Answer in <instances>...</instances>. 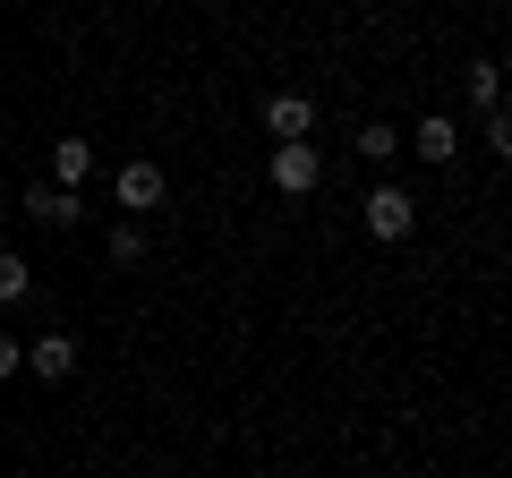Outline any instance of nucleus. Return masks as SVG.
Masks as SVG:
<instances>
[{
	"label": "nucleus",
	"mask_w": 512,
	"mask_h": 478,
	"mask_svg": "<svg viewBox=\"0 0 512 478\" xmlns=\"http://www.w3.org/2000/svg\"><path fill=\"white\" fill-rule=\"evenodd\" d=\"M410 222H419V197H410V188H367V231L376 239H410Z\"/></svg>",
	"instance_id": "nucleus-1"
},
{
	"label": "nucleus",
	"mask_w": 512,
	"mask_h": 478,
	"mask_svg": "<svg viewBox=\"0 0 512 478\" xmlns=\"http://www.w3.org/2000/svg\"><path fill=\"white\" fill-rule=\"evenodd\" d=\"M316 180H325V163H316V146H308V137L274 146V188H282V197H308Z\"/></svg>",
	"instance_id": "nucleus-2"
},
{
	"label": "nucleus",
	"mask_w": 512,
	"mask_h": 478,
	"mask_svg": "<svg viewBox=\"0 0 512 478\" xmlns=\"http://www.w3.org/2000/svg\"><path fill=\"white\" fill-rule=\"evenodd\" d=\"M120 205L128 214H154V205H163V163H128L120 171Z\"/></svg>",
	"instance_id": "nucleus-3"
},
{
	"label": "nucleus",
	"mask_w": 512,
	"mask_h": 478,
	"mask_svg": "<svg viewBox=\"0 0 512 478\" xmlns=\"http://www.w3.org/2000/svg\"><path fill=\"white\" fill-rule=\"evenodd\" d=\"M410 146H419L427 163H453V154H461V129H453V120H444V111H427L419 129H410Z\"/></svg>",
	"instance_id": "nucleus-4"
},
{
	"label": "nucleus",
	"mask_w": 512,
	"mask_h": 478,
	"mask_svg": "<svg viewBox=\"0 0 512 478\" xmlns=\"http://www.w3.org/2000/svg\"><path fill=\"white\" fill-rule=\"evenodd\" d=\"M26 214H35V222H60V231H69L86 205H77V188H52V180H43V188H26Z\"/></svg>",
	"instance_id": "nucleus-5"
},
{
	"label": "nucleus",
	"mask_w": 512,
	"mask_h": 478,
	"mask_svg": "<svg viewBox=\"0 0 512 478\" xmlns=\"http://www.w3.org/2000/svg\"><path fill=\"white\" fill-rule=\"evenodd\" d=\"M26 368H35V376H69L77 368V342H69V333H43V342H26Z\"/></svg>",
	"instance_id": "nucleus-6"
},
{
	"label": "nucleus",
	"mask_w": 512,
	"mask_h": 478,
	"mask_svg": "<svg viewBox=\"0 0 512 478\" xmlns=\"http://www.w3.org/2000/svg\"><path fill=\"white\" fill-rule=\"evenodd\" d=\"M265 129H274L282 146H291V137H308V129H316V111L299 103V94H282V103H265Z\"/></svg>",
	"instance_id": "nucleus-7"
},
{
	"label": "nucleus",
	"mask_w": 512,
	"mask_h": 478,
	"mask_svg": "<svg viewBox=\"0 0 512 478\" xmlns=\"http://www.w3.org/2000/svg\"><path fill=\"white\" fill-rule=\"evenodd\" d=\"M52 171H60V188H77V180L94 171V146H86V137H60V146H52Z\"/></svg>",
	"instance_id": "nucleus-8"
},
{
	"label": "nucleus",
	"mask_w": 512,
	"mask_h": 478,
	"mask_svg": "<svg viewBox=\"0 0 512 478\" xmlns=\"http://www.w3.org/2000/svg\"><path fill=\"white\" fill-rule=\"evenodd\" d=\"M26 282H35V265H26V257H9V248H0V299H26Z\"/></svg>",
	"instance_id": "nucleus-9"
},
{
	"label": "nucleus",
	"mask_w": 512,
	"mask_h": 478,
	"mask_svg": "<svg viewBox=\"0 0 512 478\" xmlns=\"http://www.w3.org/2000/svg\"><path fill=\"white\" fill-rule=\"evenodd\" d=\"M393 146H402V137L384 129V120H376V129H359V154H367V163H393Z\"/></svg>",
	"instance_id": "nucleus-10"
},
{
	"label": "nucleus",
	"mask_w": 512,
	"mask_h": 478,
	"mask_svg": "<svg viewBox=\"0 0 512 478\" xmlns=\"http://www.w3.org/2000/svg\"><path fill=\"white\" fill-rule=\"evenodd\" d=\"M26 368V342H9V333H0V376H18Z\"/></svg>",
	"instance_id": "nucleus-11"
}]
</instances>
